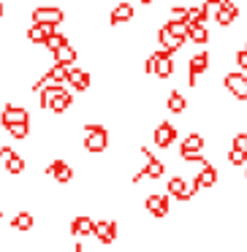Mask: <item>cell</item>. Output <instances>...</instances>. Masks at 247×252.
<instances>
[{
	"label": "cell",
	"mask_w": 247,
	"mask_h": 252,
	"mask_svg": "<svg viewBox=\"0 0 247 252\" xmlns=\"http://www.w3.org/2000/svg\"><path fill=\"white\" fill-rule=\"evenodd\" d=\"M106 147H109V130H106L104 125H98V122H93V125L84 127V149L87 152H106Z\"/></svg>",
	"instance_id": "cell-1"
},
{
	"label": "cell",
	"mask_w": 247,
	"mask_h": 252,
	"mask_svg": "<svg viewBox=\"0 0 247 252\" xmlns=\"http://www.w3.org/2000/svg\"><path fill=\"white\" fill-rule=\"evenodd\" d=\"M141 155L147 158V165H144V168L139 171L136 176H133V185H139V182H141L144 176H149V179H160V176H163V163H160L158 158H152L147 147H141Z\"/></svg>",
	"instance_id": "cell-2"
},
{
	"label": "cell",
	"mask_w": 247,
	"mask_h": 252,
	"mask_svg": "<svg viewBox=\"0 0 247 252\" xmlns=\"http://www.w3.org/2000/svg\"><path fill=\"white\" fill-rule=\"evenodd\" d=\"M201 149H204V136L201 133H190V136L182 141L179 155L185 160H190V163H196V160H201Z\"/></svg>",
	"instance_id": "cell-3"
},
{
	"label": "cell",
	"mask_w": 247,
	"mask_h": 252,
	"mask_svg": "<svg viewBox=\"0 0 247 252\" xmlns=\"http://www.w3.org/2000/svg\"><path fill=\"white\" fill-rule=\"evenodd\" d=\"M17 122H30L28 111H25L22 106L6 103V106H3V111H0V125H3V127H11V125H17Z\"/></svg>",
	"instance_id": "cell-4"
},
{
	"label": "cell",
	"mask_w": 247,
	"mask_h": 252,
	"mask_svg": "<svg viewBox=\"0 0 247 252\" xmlns=\"http://www.w3.org/2000/svg\"><path fill=\"white\" fill-rule=\"evenodd\" d=\"M166 187H169V195H174L176 201H190V198L196 195V190H198L196 185H187L182 176H174Z\"/></svg>",
	"instance_id": "cell-5"
},
{
	"label": "cell",
	"mask_w": 247,
	"mask_h": 252,
	"mask_svg": "<svg viewBox=\"0 0 247 252\" xmlns=\"http://www.w3.org/2000/svg\"><path fill=\"white\" fill-rule=\"evenodd\" d=\"M174 73V60H171V49H160L155 52V76L158 79H169Z\"/></svg>",
	"instance_id": "cell-6"
},
{
	"label": "cell",
	"mask_w": 247,
	"mask_h": 252,
	"mask_svg": "<svg viewBox=\"0 0 247 252\" xmlns=\"http://www.w3.org/2000/svg\"><path fill=\"white\" fill-rule=\"evenodd\" d=\"M225 90H228L236 100H247V76L245 73H228V76H225Z\"/></svg>",
	"instance_id": "cell-7"
},
{
	"label": "cell",
	"mask_w": 247,
	"mask_h": 252,
	"mask_svg": "<svg viewBox=\"0 0 247 252\" xmlns=\"http://www.w3.org/2000/svg\"><path fill=\"white\" fill-rule=\"evenodd\" d=\"M46 174L55 176L57 185H68V182L73 179V168L66 163V160H52V163L46 165Z\"/></svg>",
	"instance_id": "cell-8"
},
{
	"label": "cell",
	"mask_w": 247,
	"mask_h": 252,
	"mask_svg": "<svg viewBox=\"0 0 247 252\" xmlns=\"http://www.w3.org/2000/svg\"><path fill=\"white\" fill-rule=\"evenodd\" d=\"M95 239L101 241V244H111V241L117 239V222L114 220H101V222H95Z\"/></svg>",
	"instance_id": "cell-9"
},
{
	"label": "cell",
	"mask_w": 247,
	"mask_h": 252,
	"mask_svg": "<svg viewBox=\"0 0 247 252\" xmlns=\"http://www.w3.org/2000/svg\"><path fill=\"white\" fill-rule=\"evenodd\" d=\"M176 138V127L171 125V122H160L158 127H155V144H158L160 149H169L171 144H174Z\"/></svg>",
	"instance_id": "cell-10"
},
{
	"label": "cell",
	"mask_w": 247,
	"mask_h": 252,
	"mask_svg": "<svg viewBox=\"0 0 247 252\" xmlns=\"http://www.w3.org/2000/svg\"><path fill=\"white\" fill-rule=\"evenodd\" d=\"M144 206H147V212L152 214V217H166L171 203H169V195H149L147 201H144Z\"/></svg>",
	"instance_id": "cell-11"
},
{
	"label": "cell",
	"mask_w": 247,
	"mask_h": 252,
	"mask_svg": "<svg viewBox=\"0 0 247 252\" xmlns=\"http://www.w3.org/2000/svg\"><path fill=\"white\" fill-rule=\"evenodd\" d=\"M66 19L63 8H35L33 11V22H44V25H60Z\"/></svg>",
	"instance_id": "cell-12"
},
{
	"label": "cell",
	"mask_w": 247,
	"mask_h": 252,
	"mask_svg": "<svg viewBox=\"0 0 247 252\" xmlns=\"http://www.w3.org/2000/svg\"><path fill=\"white\" fill-rule=\"evenodd\" d=\"M209 68V55L207 52H198V55L190 57V65H187V73H190V84H196V76L204 73Z\"/></svg>",
	"instance_id": "cell-13"
},
{
	"label": "cell",
	"mask_w": 247,
	"mask_h": 252,
	"mask_svg": "<svg viewBox=\"0 0 247 252\" xmlns=\"http://www.w3.org/2000/svg\"><path fill=\"white\" fill-rule=\"evenodd\" d=\"M193 185L196 187H214L217 185V171H214L212 163L201 165V171H198V176L193 179Z\"/></svg>",
	"instance_id": "cell-14"
},
{
	"label": "cell",
	"mask_w": 247,
	"mask_h": 252,
	"mask_svg": "<svg viewBox=\"0 0 247 252\" xmlns=\"http://www.w3.org/2000/svg\"><path fill=\"white\" fill-rule=\"evenodd\" d=\"M55 33V25H44V22H35L33 28L28 30V38H30V44H44L49 35Z\"/></svg>",
	"instance_id": "cell-15"
},
{
	"label": "cell",
	"mask_w": 247,
	"mask_h": 252,
	"mask_svg": "<svg viewBox=\"0 0 247 252\" xmlns=\"http://www.w3.org/2000/svg\"><path fill=\"white\" fill-rule=\"evenodd\" d=\"M158 38H160V44H163L166 49H171V52H176L182 44H185V35H176V33H171L169 28H160Z\"/></svg>",
	"instance_id": "cell-16"
},
{
	"label": "cell",
	"mask_w": 247,
	"mask_h": 252,
	"mask_svg": "<svg viewBox=\"0 0 247 252\" xmlns=\"http://www.w3.org/2000/svg\"><path fill=\"white\" fill-rule=\"evenodd\" d=\"M131 19H133V6L131 3H120V6H114V11L109 14L111 25H122V22H131Z\"/></svg>",
	"instance_id": "cell-17"
},
{
	"label": "cell",
	"mask_w": 247,
	"mask_h": 252,
	"mask_svg": "<svg viewBox=\"0 0 247 252\" xmlns=\"http://www.w3.org/2000/svg\"><path fill=\"white\" fill-rule=\"evenodd\" d=\"M236 17H239V8H236L234 3H223V8H220V14L214 17V22H217L220 28H228Z\"/></svg>",
	"instance_id": "cell-18"
},
{
	"label": "cell",
	"mask_w": 247,
	"mask_h": 252,
	"mask_svg": "<svg viewBox=\"0 0 247 252\" xmlns=\"http://www.w3.org/2000/svg\"><path fill=\"white\" fill-rule=\"evenodd\" d=\"M71 233L73 236H93L95 233V222L90 217H76L71 222Z\"/></svg>",
	"instance_id": "cell-19"
},
{
	"label": "cell",
	"mask_w": 247,
	"mask_h": 252,
	"mask_svg": "<svg viewBox=\"0 0 247 252\" xmlns=\"http://www.w3.org/2000/svg\"><path fill=\"white\" fill-rule=\"evenodd\" d=\"M187 38H190L193 44H207V41H209V33H207V28H204V22H190Z\"/></svg>",
	"instance_id": "cell-20"
},
{
	"label": "cell",
	"mask_w": 247,
	"mask_h": 252,
	"mask_svg": "<svg viewBox=\"0 0 247 252\" xmlns=\"http://www.w3.org/2000/svg\"><path fill=\"white\" fill-rule=\"evenodd\" d=\"M68 82H71L73 90H87V87H90V73H87V71H79V68H73L71 76H68Z\"/></svg>",
	"instance_id": "cell-21"
},
{
	"label": "cell",
	"mask_w": 247,
	"mask_h": 252,
	"mask_svg": "<svg viewBox=\"0 0 247 252\" xmlns=\"http://www.w3.org/2000/svg\"><path fill=\"white\" fill-rule=\"evenodd\" d=\"M73 60H76V49H73L71 44H63L60 49L55 52V63H63V65H71Z\"/></svg>",
	"instance_id": "cell-22"
},
{
	"label": "cell",
	"mask_w": 247,
	"mask_h": 252,
	"mask_svg": "<svg viewBox=\"0 0 247 252\" xmlns=\"http://www.w3.org/2000/svg\"><path fill=\"white\" fill-rule=\"evenodd\" d=\"M33 222H35V220H33V214H30V212H19L17 217L11 220V228L14 230H30V228H33Z\"/></svg>",
	"instance_id": "cell-23"
},
{
	"label": "cell",
	"mask_w": 247,
	"mask_h": 252,
	"mask_svg": "<svg viewBox=\"0 0 247 252\" xmlns=\"http://www.w3.org/2000/svg\"><path fill=\"white\" fill-rule=\"evenodd\" d=\"M166 106H169V111H174V114H182V111L187 109V100L182 98V93H171L169 100H166Z\"/></svg>",
	"instance_id": "cell-24"
},
{
	"label": "cell",
	"mask_w": 247,
	"mask_h": 252,
	"mask_svg": "<svg viewBox=\"0 0 247 252\" xmlns=\"http://www.w3.org/2000/svg\"><path fill=\"white\" fill-rule=\"evenodd\" d=\"M63 44H68V38H66V35H63V33H52V35H49V38H46V41H44V46H46V49H49V52H52V55H55V52H57V49H60V46H63Z\"/></svg>",
	"instance_id": "cell-25"
},
{
	"label": "cell",
	"mask_w": 247,
	"mask_h": 252,
	"mask_svg": "<svg viewBox=\"0 0 247 252\" xmlns=\"http://www.w3.org/2000/svg\"><path fill=\"white\" fill-rule=\"evenodd\" d=\"M6 171H8V174H22V171H25V158L11 155V158L6 160Z\"/></svg>",
	"instance_id": "cell-26"
},
{
	"label": "cell",
	"mask_w": 247,
	"mask_h": 252,
	"mask_svg": "<svg viewBox=\"0 0 247 252\" xmlns=\"http://www.w3.org/2000/svg\"><path fill=\"white\" fill-rule=\"evenodd\" d=\"M220 8H223V0H204V11H207V17H209V19L217 17Z\"/></svg>",
	"instance_id": "cell-27"
},
{
	"label": "cell",
	"mask_w": 247,
	"mask_h": 252,
	"mask_svg": "<svg viewBox=\"0 0 247 252\" xmlns=\"http://www.w3.org/2000/svg\"><path fill=\"white\" fill-rule=\"evenodd\" d=\"M8 133H11L14 138H28V133H30V122H17V125L8 127Z\"/></svg>",
	"instance_id": "cell-28"
},
{
	"label": "cell",
	"mask_w": 247,
	"mask_h": 252,
	"mask_svg": "<svg viewBox=\"0 0 247 252\" xmlns=\"http://www.w3.org/2000/svg\"><path fill=\"white\" fill-rule=\"evenodd\" d=\"M228 163H231V165H245V163H247V152H242V149L231 147V152H228Z\"/></svg>",
	"instance_id": "cell-29"
},
{
	"label": "cell",
	"mask_w": 247,
	"mask_h": 252,
	"mask_svg": "<svg viewBox=\"0 0 247 252\" xmlns=\"http://www.w3.org/2000/svg\"><path fill=\"white\" fill-rule=\"evenodd\" d=\"M169 22H190V19H187V8L174 6V8L169 11Z\"/></svg>",
	"instance_id": "cell-30"
},
{
	"label": "cell",
	"mask_w": 247,
	"mask_h": 252,
	"mask_svg": "<svg viewBox=\"0 0 247 252\" xmlns=\"http://www.w3.org/2000/svg\"><path fill=\"white\" fill-rule=\"evenodd\" d=\"M187 19H190V22H204V19H207L204 6H190L187 8Z\"/></svg>",
	"instance_id": "cell-31"
},
{
	"label": "cell",
	"mask_w": 247,
	"mask_h": 252,
	"mask_svg": "<svg viewBox=\"0 0 247 252\" xmlns=\"http://www.w3.org/2000/svg\"><path fill=\"white\" fill-rule=\"evenodd\" d=\"M234 147L242 149V152H247V133H236V136H234Z\"/></svg>",
	"instance_id": "cell-32"
},
{
	"label": "cell",
	"mask_w": 247,
	"mask_h": 252,
	"mask_svg": "<svg viewBox=\"0 0 247 252\" xmlns=\"http://www.w3.org/2000/svg\"><path fill=\"white\" fill-rule=\"evenodd\" d=\"M236 65H239L242 71H247V46L242 52H236Z\"/></svg>",
	"instance_id": "cell-33"
},
{
	"label": "cell",
	"mask_w": 247,
	"mask_h": 252,
	"mask_svg": "<svg viewBox=\"0 0 247 252\" xmlns=\"http://www.w3.org/2000/svg\"><path fill=\"white\" fill-rule=\"evenodd\" d=\"M11 155H14V149H11V147H0V163H6V160L11 158Z\"/></svg>",
	"instance_id": "cell-34"
},
{
	"label": "cell",
	"mask_w": 247,
	"mask_h": 252,
	"mask_svg": "<svg viewBox=\"0 0 247 252\" xmlns=\"http://www.w3.org/2000/svg\"><path fill=\"white\" fill-rule=\"evenodd\" d=\"M0 17H3V3H0Z\"/></svg>",
	"instance_id": "cell-35"
},
{
	"label": "cell",
	"mask_w": 247,
	"mask_h": 252,
	"mask_svg": "<svg viewBox=\"0 0 247 252\" xmlns=\"http://www.w3.org/2000/svg\"><path fill=\"white\" fill-rule=\"evenodd\" d=\"M141 3H147V6H149V3H152V0H141Z\"/></svg>",
	"instance_id": "cell-36"
}]
</instances>
